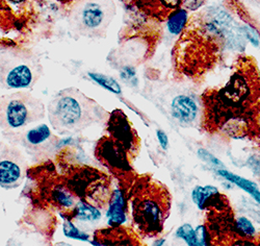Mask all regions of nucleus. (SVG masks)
Listing matches in <instances>:
<instances>
[{
	"label": "nucleus",
	"instance_id": "nucleus-1",
	"mask_svg": "<svg viewBox=\"0 0 260 246\" xmlns=\"http://www.w3.org/2000/svg\"><path fill=\"white\" fill-rule=\"evenodd\" d=\"M95 101L76 90L58 93L49 104V120L55 129L77 130L93 122Z\"/></svg>",
	"mask_w": 260,
	"mask_h": 246
},
{
	"label": "nucleus",
	"instance_id": "nucleus-2",
	"mask_svg": "<svg viewBox=\"0 0 260 246\" xmlns=\"http://www.w3.org/2000/svg\"><path fill=\"white\" fill-rule=\"evenodd\" d=\"M169 210L168 192L161 187L150 185L134 200V220L137 228L149 236L160 233Z\"/></svg>",
	"mask_w": 260,
	"mask_h": 246
},
{
	"label": "nucleus",
	"instance_id": "nucleus-3",
	"mask_svg": "<svg viewBox=\"0 0 260 246\" xmlns=\"http://www.w3.org/2000/svg\"><path fill=\"white\" fill-rule=\"evenodd\" d=\"M44 116V105L38 99L16 93L0 97V127L19 129Z\"/></svg>",
	"mask_w": 260,
	"mask_h": 246
},
{
	"label": "nucleus",
	"instance_id": "nucleus-4",
	"mask_svg": "<svg viewBox=\"0 0 260 246\" xmlns=\"http://www.w3.org/2000/svg\"><path fill=\"white\" fill-rule=\"evenodd\" d=\"M115 11L112 0H84L74 11V25L82 35L100 36L110 25Z\"/></svg>",
	"mask_w": 260,
	"mask_h": 246
},
{
	"label": "nucleus",
	"instance_id": "nucleus-5",
	"mask_svg": "<svg viewBox=\"0 0 260 246\" xmlns=\"http://www.w3.org/2000/svg\"><path fill=\"white\" fill-rule=\"evenodd\" d=\"M35 80L36 69L30 61L20 57L0 60V87L20 90L29 88Z\"/></svg>",
	"mask_w": 260,
	"mask_h": 246
},
{
	"label": "nucleus",
	"instance_id": "nucleus-6",
	"mask_svg": "<svg viewBox=\"0 0 260 246\" xmlns=\"http://www.w3.org/2000/svg\"><path fill=\"white\" fill-rule=\"evenodd\" d=\"M24 169L19 160V152H3L0 154V187L13 189L23 180Z\"/></svg>",
	"mask_w": 260,
	"mask_h": 246
},
{
	"label": "nucleus",
	"instance_id": "nucleus-7",
	"mask_svg": "<svg viewBox=\"0 0 260 246\" xmlns=\"http://www.w3.org/2000/svg\"><path fill=\"white\" fill-rule=\"evenodd\" d=\"M198 104L191 96L181 94L176 96L171 103V113L182 124H190L198 116Z\"/></svg>",
	"mask_w": 260,
	"mask_h": 246
},
{
	"label": "nucleus",
	"instance_id": "nucleus-8",
	"mask_svg": "<svg viewBox=\"0 0 260 246\" xmlns=\"http://www.w3.org/2000/svg\"><path fill=\"white\" fill-rule=\"evenodd\" d=\"M220 197L221 193L219 189L212 185L196 186L191 191L192 203L200 211H204L208 207L218 206Z\"/></svg>",
	"mask_w": 260,
	"mask_h": 246
},
{
	"label": "nucleus",
	"instance_id": "nucleus-9",
	"mask_svg": "<svg viewBox=\"0 0 260 246\" xmlns=\"http://www.w3.org/2000/svg\"><path fill=\"white\" fill-rule=\"evenodd\" d=\"M125 208V200L122 192L120 190H116L107 211V219L111 226H121L126 221Z\"/></svg>",
	"mask_w": 260,
	"mask_h": 246
},
{
	"label": "nucleus",
	"instance_id": "nucleus-10",
	"mask_svg": "<svg viewBox=\"0 0 260 246\" xmlns=\"http://www.w3.org/2000/svg\"><path fill=\"white\" fill-rule=\"evenodd\" d=\"M220 176H222L225 180L229 181L230 183L236 185L238 188H241L242 190L246 191L249 195H251L257 204L260 205V190L258 189L257 185L252 182L247 180L245 177H242L237 174H234L230 171H228L227 169H220L216 171Z\"/></svg>",
	"mask_w": 260,
	"mask_h": 246
},
{
	"label": "nucleus",
	"instance_id": "nucleus-11",
	"mask_svg": "<svg viewBox=\"0 0 260 246\" xmlns=\"http://www.w3.org/2000/svg\"><path fill=\"white\" fill-rule=\"evenodd\" d=\"M52 138L51 129L47 124H40L30 128L25 133V141L32 147H40L46 144Z\"/></svg>",
	"mask_w": 260,
	"mask_h": 246
},
{
	"label": "nucleus",
	"instance_id": "nucleus-12",
	"mask_svg": "<svg viewBox=\"0 0 260 246\" xmlns=\"http://www.w3.org/2000/svg\"><path fill=\"white\" fill-rule=\"evenodd\" d=\"M188 14L187 11L180 8L171 13L168 17V29L172 35H180L187 25Z\"/></svg>",
	"mask_w": 260,
	"mask_h": 246
},
{
	"label": "nucleus",
	"instance_id": "nucleus-13",
	"mask_svg": "<svg viewBox=\"0 0 260 246\" xmlns=\"http://www.w3.org/2000/svg\"><path fill=\"white\" fill-rule=\"evenodd\" d=\"M74 212L75 218L80 221H98L101 218V212L97 208L83 201L77 203Z\"/></svg>",
	"mask_w": 260,
	"mask_h": 246
},
{
	"label": "nucleus",
	"instance_id": "nucleus-14",
	"mask_svg": "<svg viewBox=\"0 0 260 246\" xmlns=\"http://www.w3.org/2000/svg\"><path fill=\"white\" fill-rule=\"evenodd\" d=\"M89 76L95 83H97L99 86L104 88L105 90L110 91L114 94H121L122 93V88L115 78L110 77L107 75H104V74H100V73H89Z\"/></svg>",
	"mask_w": 260,
	"mask_h": 246
},
{
	"label": "nucleus",
	"instance_id": "nucleus-15",
	"mask_svg": "<svg viewBox=\"0 0 260 246\" xmlns=\"http://www.w3.org/2000/svg\"><path fill=\"white\" fill-rule=\"evenodd\" d=\"M235 229L238 235L246 239H252L256 236V229L247 217L237 218L235 221Z\"/></svg>",
	"mask_w": 260,
	"mask_h": 246
},
{
	"label": "nucleus",
	"instance_id": "nucleus-16",
	"mask_svg": "<svg viewBox=\"0 0 260 246\" xmlns=\"http://www.w3.org/2000/svg\"><path fill=\"white\" fill-rule=\"evenodd\" d=\"M52 196L56 204H58L60 207L71 209L75 205V200L72 194H70L66 189L61 187H57L52 191Z\"/></svg>",
	"mask_w": 260,
	"mask_h": 246
},
{
	"label": "nucleus",
	"instance_id": "nucleus-17",
	"mask_svg": "<svg viewBox=\"0 0 260 246\" xmlns=\"http://www.w3.org/2000/svg\"><path fill=\"white\" fill-rule=\"evenodd\" d=\"M62 232L64 234V236L74 239V240H79V241H85L89 242L90 241V236L83 233L82 231H80L78 228H76L71 221L66 220L62 226Z\"/></svg>",
	"mask_w": 260,
	"mask_h": 246
},
{
	"label": "nucleus",
	"instance_id": "nucleus-18",
	"mask_svg": "<svg viewBox=\"0 0 260 246\" xmlns=\"http://www.w3.org/2000/svg\"><path fill=\"white\" fill-rule=\"evenodd\" d=\"M176 236L185 241L186 244L189 246H198L196 231H194V229L189 223H185V225L178 228V230L176 231Z\"/></svg>",
	"mask_w": 260,
	"mask_h": 246
},
{
	"label": "nucleus",
	"instance_id": "nucleus-19",
	"mask_svg": "<svg viewBox=\"0 0 260 246\" xmlns=\"http://www.w3.org/2000/svg\"><path fill=\"white\" fill-rule=\"evenodd\" d=\"M242 30H243V33L246 37V39L252 43V45L254 46H259V43H260V37H259V34L257 33V31L249 25V24H246V25H242Z\"/></svg>",
	"mask_w": 260,
	"mask_h": 246
},
{
	"label": "nucleus",
	"instance_id": "nucleus-20",
	"mask_svg": "<svg viewBox=\"0 0 260 246\" xmlns=\"http://www.w3.org/2000/svg\"><path fill=\"white\" fill-rule=\"evenodd\" d=\"M158 5L170 14L181 8L182 0H156Z\"/></svg>",
	"mask_w": 260,
	"mask_h": 246
},
{
	"label": "nucleus",
	"instance_id": "nucleus-21",
	"mask_svg": "<svg viewBox=\"0 0 260 246\" xmlns=\"http://www.w3.org/2000/svg\"><path fill=\"white\" fill-rule=\"evenodd\" d=\"M196 236H197V245L201 246V245H209L210 243V235L208 234L207 230L205 227L203 226H199L196 229Z\"/></svg>",
	"mask_w": 260,
	"mask_h": 246
},
{
	"label": "nucleus",
	"instance_id": "nucleus-22",
	"mask_svg": "<svg viewBox=\"0 0 260 246\" xmlns=\"http://www.w3.org/2000/svg\"><path fill=\"white\" fill-rule=\"evenodd\" d=\"M206 0H182L181 8L187 12H196L205 4Z\"/></svg>",
	"mask_w": 260,
	"mask_h": 246
},
{
	"label": "nucleus",
	"instance_id": "nucleus-23",
	"mask_svg": "<svg viewBox=\"0 0 260 246\" xmlns=\"http://www.w3.org/2000/svg\"><path fill=\"white\" fill-rule=\"evenodd\" d=\"M198 155L200 156V159H202L203 161L212 164L214 166H219V167H223V164L220 162L219 159H216L214 155H212L210 152H208L206 149H199L198 150Z\"/></svg>",
	"mask_w": 260,
	"mask_h": 246
},
{
	"label": "nucleus",
	"instance_id": "nucleus-24",
	"mask_svg": "<svg viewBox=\"0 0 260 246\" xmlns=\"http://www.w3.org/2000/svg\"><path fill=\"white\" fill-rule=\"evenodd\" d=\"M156 135H157V139H158V142L160 144V147L164 150H167L168 147H169V138L167 136V133L164 130L158 129L156 131Z\"/></svg>",
	"mask_w": 260,
	"mask_h": 246
},
{
	"label": "nucleus",
	"instance_id": "nucleus-25",
	"mask_svg": "<svg viewBox=\"0 0 260 246\" xmlns=\"http://www.w3.org/2000/svg\"><path fill=\"white\" fill-rule=\"evenodd\" d=\"M10 2H12L13 4H20V3L24 2V0H10Z\"/></svg>",
	"mask_w": 260,
	"mask_h": 246
},
{
	"label": "nucleus",
	"instance_id": "nucleus-26",
	"mask_svg": "<svg viewBox=\"0 0 260 246\" xmlns=\"http://www.w3.org/2000/svg\"><path fill=\"white\" fill-rule=\"evenodd\" d=\"M165 242V240L162 239V240H160V241H158V242H155L154 243V245H162V243Z\"/></svg>",
	"mask_w": 260,
	"mask_h": 246
}]
</instances>
